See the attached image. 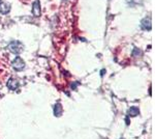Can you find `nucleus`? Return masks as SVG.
I'll return each mask as SVG.
<instances>
[{"label": "nucleus", "instance_id": "obj_1", "mask_svg": "<svg viewBox=\"0 0 155 139\" xmlns=\"http://www.w3.org/2000/svg\"><path fill=\"white\" fill-rule=\"evenodd\" d=\"M8 49L11 50L12 53L14 54H20L22 51H23L24 47L22 45V43H20L19 41H12L11 44L8 45Z\"/></svg>", "mask_w": 155, "mask_h": 139}, {"label": "nucleus", "instance_id": "obj_2", "mask_svg": "<svg viewBox=\"0 0 155 139\" xmlns=\"http://www.w3.org/2000/svg\"><path fill=\"white\" fill-rule=\"evenodd\" d=\"M12 67L16 71H22L25 68V62L20 57H16L12 62Z\"/></svg>", "mask_w": 155, "mask_h": 139}, {"label": "nucleus", "instance_id": "obj_3", "mask_svg": "<svg viewBox=\"0 0 155 139\" xmlns=\"http://www.w3.org/2000/svg\"><path fill=\"white\" fill-rule=\"evenodd\" d=\"M32 14L35 17H39L41 14V4H39L38 0H35L33 2V5H32Z\"/></svg>", "mask_w": 155, "mask_h": 139}, {"label": "nucleus", "instance_id": "obj_4", "mask_svg": "<svg viewBox=\"0 0 155 139\" xmlns=\"http://www.w3.org/2000/svg\"><path fill=\"white\" fill-rule=\"evenodd\" d=\"M19 86V82H18V80L17 79H14V78H11V79L7 81V87L9 88V89H12V90H15V89H17Z\"/></svg>", "mask_w": 155, "mask_h": 139}, {"label": "nucleus", "instance_id": "obj_5", "mask_svg": "<svg viewBox=\"0 0 155 139\" xmlns=\"http://www.w3.org/2000/svg\"><path fill=\"white\" fill-rule=\"evenodd\" d=\"M141 27L144 30H150L151 29V21H150L149 18H145L142 20L141 22Z\"/></svg>", "mask_w": 155, "mask_h": 139}, {"label": "nucleus", "instance_id": "obj_6", "mask_svg": "<svg viewBox=\"0 0 155 139\" xmlns=\"http://www.w3.org/2000/svg\"><path fill=\"white\" fill-rule=\"evenodd\" d=\"M9 9H11V6H9L8 3H6L4 1H2L0 3V12L1 14H7L9 12Z\"/></svg>", "mask_w": 155, "mask_h": 139}, {"label": "nucleus", "instance_id": "obj_7", "mask_svg": "<svg viewBox=\"0 0 155 139\" xmlns=\"http://www.w3.org/2000/svg\"><path fill=\"white\" fill-rule=\"evenodd\" d=\"M54 114L56 116H60L62 114V106L60 104H56L54 106Z\"/></svg>", "mask_w": 155, "mask_h": 139}, {"label": "nucleus", "instance_id": "obj_8", "mask_svg": "<svg viewBox=\"0 0 155 139\" xmlns=\"http://www.w3.org/2000/svg\"><path fill=\"white\" fill-rule=\"evenodd\" d=\"M128 114L130 116H136L139 114V109L137 107H131L130 109L128 110Z\"/></svg>", "mask_w": 155, "mask_h": 139}, {"label": "nucleus", "instance_id": "obj_9", "mask_svg": "<svg viewBox=\"0 0 155 139\" xmlns=\"http://www.w3.org/2000/svg\"><path fill=\"white\" fill-rule=\"evenodd\" d=\"M1 2H2V0H0V3H1Z\"/></svg>", "mask_w": 155, "mask_h": 139}]
</instances>
